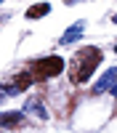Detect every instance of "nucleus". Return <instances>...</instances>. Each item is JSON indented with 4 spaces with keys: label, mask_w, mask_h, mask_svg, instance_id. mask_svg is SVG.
Segmentation results:
<instances>
[{
    "label": "nucleus",
    "mask_w": 117,
    "mask_h": 133,
    "mask_svg": "<svg viewBox=\"0 0 117 133\" xmlns=\"http://www.w3.org/2000/svg\"><path fill=\"white\" fill-rule=\"evenodd\" d=\"M99 61H101V51L99 48H93V45L80 48L77 56H74V66H72V83L74 85L88 83L91 75H93V69L99 66Z\"/></svg>",
    "instance_id": "nucleus-1"
},
{
    "label": "nucleus",
    "mask_w": 117,
    "mask_h": 133,
    "mask_svg": "<svg viewBox=\"0 0 117 133\" xmlns=\"http://www.w3.org/2000/svg\"><path fill=\"white\" fill-rule=\"evenodd\" d=\"M64 72V59L61 56H45V59H40V61H35V66H32V75L35 77H56V75H61Z\"/></svg>",
    "instance_id": "nucleus-2"
},
{
    "label": "nucleus",
    "mask_w": 117,
    "mask_h": 133,
    "mask_svg": "<svg viewBox=\"0 0 117 133\" xmlns=\"http://www.w3.org/2000/svg\"><path fill=\"white\" fill-rule=\"evenodd\" d=\"M114 85H117V66L106 69V72L99 77V83L93 85V91H96V93H106V91H112Z\"/></svg>",
    "instance_id": "nucleus-3"
},
{
    "label": "nucleus",
    "mask_w": 117,
    "mask_h": 133,
    "mask_svg": "<svg viewBox=\"0 0 117 133\" xmlns=\"http://www.w3.org/2000/svg\"><path fill=\"white\" fill-rule=\"evenodd\" d=\"M32 85V75H16L13 80H11V85H3V91L5 93H21V91H27V88Z\"/></svg>",
    "instance_id": "nucleus-4"
},
{
    "label": "nucleus",
    "mask_w": 117,
    "mask_h": 133,
    "mask_svg": "<svg viewBox=\"0 0 117 133\" xmlns=\"http://www.w3.org/2000/svg\"><path fill=\"white\" fill-rule=\"evenodd\" d=\"M82 29H85V24H82V21H77V24H72L67 32H64V35H61V45H69V43H74V40H80V35H82Z\"/></svg>",
    "instance_id": "nucleus-5"
},
{
    "label": "nucleus",
    "mask_w": 117,
    "mask_h": 133,
    "mask_svg": "<svg viewBox=\"0 0 117 133\" xmlns=\"http://www.w3.org/2000/svg\"><path fill=\"white\" fill-rule=\"evenodd\" d=\"M21 120H24L21 112H3V115H0V125H5V128H19Z\"/></svg>",
    "instance_id": "nucleus-6"
},
{
    "label": "nucleus",
    "mask_w": 117,
    "mask_h": 133,
    "mask_svg": "<svg viewBox=\"0 0 117 133\" xmlns=\"http://www.w3.org/2000/svg\"><path fill=\"white\" fill-rule=\"evenodd\" d=\"M48 14H51V5H48V3H37V5H32V8L27 11V19H29V21H35V19L48 16Z\"/></svg>",
    "instance_id": "nucleus-7"
},
{
    "label": "nucleus",
    "mask_w": 117,
    "mask_h": 133,
    "mask_svg": "<svg viewBox=\"0 0 117 133\" xmlns=\"http://www.w3.org/2000/svg\"><path fill=\"white\" fill-rule=\"evenodd\" d=\"M27 112H35L40 120H45V117H48V112H45V109H43L37 101H29V104H27Z\"/></svg>",
    "instance_id": "nucleus-8"
},
{
    "label": "nucleus",
    "mask_w": 117,
    "mask_h": 133,
    "mask_svg": "<svg viewBox=\"0 0 117 133\" xmlns=\"http://www.w3.org/2000/svg\"><path fill=\"white\" fill-rule=\"evenodd\" d=\"M64 3H74V0H64Z\"/></svg>",
    "instance_id": "nucleus-9"
},
{
    "label": "nucleus",
    "mask_w": 117,
    "mask_h": 133,
    "mask_svg": "<svg viewBox=\"0 0 117 133\" xmlns=\"http://www.w3.org/2000/svg\"><path fill=\"white\" fill-rule=\"evenodd\" d=\"M114 53H117V45H114Z\"/></svg>",
    "instance_id": "nucleus-10"
}]
</instances>
